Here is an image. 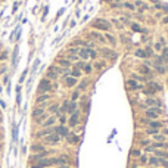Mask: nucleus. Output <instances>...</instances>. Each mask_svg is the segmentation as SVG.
<instances>
[{
    "mask_svg": "<svg viewBox=\"0 0 168 168\" xmlns=\"http://www.w3.org/2000/svg\"><path fill=\"white\" fill-rule=\"evenodd\" d=\"M87 37L90 39V40H93V41H99V43H102V44H105L106 43V39H105V35L100 33V31H92L90 34H87Z\"/></svg>",
    "mask_w": 168,
    "mask_h": 168,
    "instance_id": "0eeeda50",
    "label": "nucleus"
},
{
    "mask_svg": "<svg viewBox=\"0 0 168 168\" xmlns=\"http://www.w3.org/2000/svg\"><path fill=\"white\" fill-rule=\"evenodd\" d=\"M140 155H141V152H140L139 149H134V150H131V156H134V158H139Z\"/></svg>",
    "mask_w": 168,
    "mask_h": 168,
    "instance_id": "09e8293b",
    "label": "nucleus"
},
{
    "mask_svg": "<svg viewBox=\"0 0 168 168\" xmlns=\"http://www.w3.org/2000/svg\"><path fill=\"white\" fill-rule=\"evenodd\" d=\"M145 52H146V56L147 58H152L153 56V50H152V47H150V46H146Z\"/></svg>",
    "mask_w": 168,
    "mask_h": 168,
    "instance_id": "c03bdc74",
    "label": "nucleus"
},
{
    "mask_svg": "<svg viewBox=\"0 0 168 168\" xmlns=\"http://www.w3.org/2000/svg\"><path fill=\"white\" fill-rule=\"evenodd\" d=\"M55 122H56V117H47V120L44 121L41 126L44 128H47V127H53V126H55Z\"/></svg>",
    "mask_w": 168,
    "mask_h": 168,
    "instance_id": "412c9836",
    "label": "nucleus"
},
{
    "mask_svg": "<svg viewBox=\"0 0 168 168\" xmlns=\"http://www.w3.org/2000/svg\"><path fill=\"white\" fill-rule=\"evenodd\" d=\"M47 117H49V115H47V114H43V115H41V117H39V118H34V121H35V122H37V124H40V126H41V124H43L44 121H46V120H47Z\"/></svg>",
    "mask_w": 168,
    "mask_h": 168,
    "instance_id": "f704fd0d",
    "label": "nucleus"
},
{
    "mask_svg": "<svg viewBox=\"0 0 168 168\" xmlns=\"http://www.w3.org/2000/svg\"><path fill=\"white\" fill-rule=\"evenodd\" d=\"M155 64H156V65H164V56H162V55H161V56H156Z\"/></svg>",
    "mask_w": 168,
    "mask_h": 168,
    "instance_id": "de8ad7c7",
    "label": "nucleus"
},
{
    "mask_svg": "<svg viewBox=\"0 0 168 168\" xmlns=\"http://www.w3.org/2000/svg\"><path fill=\"white\" fill-rule=\"evenodd\" d=\"M65 139L69 145H78V141H80V136H77L75 133H69Z\"/></svg>",
    "mask_w": 168,
    "mask_h": 168,
    "instance_id": "2eb2a0df",
    "label": "nucleus"
},
{
    "mask_svg": "<svg viewBox=\"0 0 168 168\" xmlns=\"http://www.w3.org/2000/svg\"><path fill=\"white\" fill-rule=\"evenodd\" d=\"M131 168H137V165H134V167H131Z\"/></svg>",
    "mask_w": 168,
    "mask_h": 168,
    "instance_id": "bf43d9fd",
    "label": "nucleus"
},
{
    "mask_svg": "<svg viewBox=\"0 0 168 168\" xmlns=\"http://www.w3.org/2000/svg\"><path fill=\"white\" fill-rule=\"evenodd\" d=\"M127 87L130 88V90H140L141 86L136 81V80H128L127 81Z\"/></svg>",
    "mask_w": 168,
    "mask_h": 168,
    "instance_id": "a211bd4d",
    "label": "nucleus"
},
{
    "mask_svg": "<svg viewBox=\"0 0 168 168\" xmlns=\"http://www.w3.org/2000/svg\"><path fill=\"white\" fill-rule=\"evenodd\" d=\"M87 84H88V80H87V78H84V80H83V81H81V83H80V84H78V88H77V90H80V92H83V90H84V88H87Z\"/></svg>",
    "mask_w": 168,
    "mask_h": 168,
    "instance_id": "473e14b6",
    "label": "nucleus"
},
{
    "mask_svg": "<svg viewBox=\"0 0 168 168\" xmlns=\"http://www.w3.org/2000/svg\"><path fill=\"white\" fill-rule=\"evenodd\" d=\"M139 143H140V146H143V147H147V146H149L150 143H152V141H150V140H147V139H143V140H140Z\"/></svg>",
    "mask_w": 168,
    "mask_h": 168,
    "instance_id": "a18cd8bd",
    "label": "nucleus"
},
{
    "mask_svg": "<svg viewBox=\"0 0 168 168\" xmlns=\"http://www.w3.org/2000/svg\"><path fill=\"white\" fill-rule=\"evenodd\" d=\"M134 56H136V58H140V59H147L146 52L141 50V49H136V50H134Z\"/></svg>",
    "mask_w": 168,
    "mask_h": 168,
    "instance_id": "c85d7f7f",
    "label": "nucleus"
},
{
    "mask_svg": "<svg viewBox=\"0 0 168 168\" xmlns=\"http://www.w3.org/2000/svg\"><path fill=\"white\" fill-rule=\"evenodd\" d=\"M139 72H140L141 75H145V77H150V75H152V71L149 69L147 65H141V66L139 68Z\"/></svg>",
    "mask_w": 168,
    "mask_h": 168,
    "instance_id": "5701e85b",
    "label": "nucleus"
},
{
    "mask_svg": "<svg viewBox=\"0 0 168 168\" xmlns=\"http://www.w3.org/2000/svg\"><path fill=\"white\" fill-rule=\"evenodd\" d=\"M153 153H155V156L156 158H168V152L167 150H164V149H156V150H153Z\"/></svg>",
    "mask_w": 168,
    "mask_h": 168,
    "instance_id": "393cba45",
    "label": "nucleus"
},
{
    "mask_svg": "<svg viewBox=\"0 0 168 168\" xmlns=\"http://www.w3.org/2000/svg\"><path fill=\"white\" fill-rule=\"evenodd\" d=\"M78 56H80V59H96L97 52L92 47H83V49H80Z\"/></svg>",
    "mask_w": 168,
    "mask_h": 168,
    "instance_id": "f257e3e1",
    "label": "nucleus"
},
{
    "mask_svg": "<svg viewBox=\"0 0 168 168\" xmlns=\"http://www.w3.org/2000/svg\"><path fill=\"white\" fill-rule=\"evenodd\" d=\"M139 161H140V164H141V165H146V164H147V161H149V158H147L146 155H140V156H139Z\"/></svg>",
    "mask_w": 168,
    "mask_h": 168,
    "instance_id": "a19ab883",
    "label": "nucleus"
},
{
    "mask_svg": "<svg viewBox=\"0 0 168 168\" xmlns=\"http://www.w3.org/2000/svg\"><path fill=\"white\" fill-rule=\"evenodd\" d=\"M78 52H80L78 47H69V49H68V53H69V55H78Z\"/></svg>",
    "mask_w": 168,
    "mask_h": 168,
    "instance_id": "49530a36",
    "label": "nucleus"
},
{
    "mask_svg": "<svg viewBox=\"0 0 168 168\" xmlns=\"http://www.w3.org/2000/svg\"><path fill=\"white\" fill-rule=\"evenodd\" d=\"M162 134H164V136H167V134H168V130H167V128H164V130H162Z\"/></svg>",
    "mask_w": 168,
    "mask_h": 168,
    "instance_id": "6e6d98bb",
    "label": "nucleus"
},
{
    "mask_svg": "<svg viewBox=\"0 0 168 168\" xmlns=\"http://www.w3.org/2000/svg\"><path fill=\"white\" fill-rule=\"evenodd\" d=\"M80 115H81L80 109H77L74 114H71V117H69V120H68V124H69V127H71V128L78 126V122H80Z\"/></svg>",
    "mask_w": 168,
    "mask_h": 168,
    "instance_id": "6e6552de",
    "label": "nucleus"
},
{
    "mask_svg": "<svg viewBox=\"0 0 168 168\" xmlns=\"http://www.w3.org/2000/svg\"><path fill=\"white\" fill-rule=\"evenodd\" d=\"M78 109V102H74V100H71L69 102V105H68V111H66V114H74L75 111Z\"/></svg>",
    "mask_w": 168,
    "mask_h": 168,
    "instance_id": "b1692460",
    "label": "nucleus"
},
{
    "mask_svg": "<svg viewBox=\"0 0 168 168\" xmlns=\"http://www.w3.org/2000/svg\"><path fill=\"white\" fill-rule=\"evenodd\" d=\"M147 164H149V165H152V167L168 168V159H165V158H156V156H152V158H149Z\"/></svg>",
    "mask_w": 168,
    "mask_h": 168,
    "instance_id": "7ed1b4c3",
    "label": "nucleus"
},
{
    "mask_svg": "<svg viewBox=\"0 0 168 168\" xmlns=\"http://www.w3.org/2000/svg\"><path fill=\"white\" fill-rule=\"evenodd\" d=\"M162 24L164 25H168V16H164L162 18Z\"/></svg>",
    "mask_w": 168,
    "mask_h": 168,
    "instance_id": "864d4df0",
    "label": "nucleus"
},
{
    "mask_svg": "<svg viewBox=\"0 0 168 168\" xmlns=\"http://www.w3.org/2000/svg\"><path fill=\"white\" fill-rule=\"evenodd\" d=\"M103 66H105V62H96V65H94L96 69H102Z\"/></svg>",
    "mask_w": 168,
    "mask_h": 168,
    "instance_id": "3c124183",
    "label": "nucleus"
},
{
    "mask_svg": "<svg viewBox=\"0 0 168 168\" xmlns=\"http://www.w3.org/2000/svg\"><path fill=\"white\" fill-rule=\"evenodd\" d=\"M69 75H71V77H75V78H80V77H81V69L72 68V69L69 71Z\"/></svg>",
    "mask_w": 168,
    "mask_h": 168,
    "instance_id": "7c9ffc66",
    "label": "nucleus"
},
{
    "mask_svg": "<svg viewBox=\"0 0 168 168\" xmlns=\"http://www.w3.org/2000/svg\"><path fill=\"white\" fill-rule=\"evenodd\" d=\"M147 87H150V88H153V90H161V86H159L158 83H155V81H152V80H149L147 81Z\"/></svg>",
    "mask_w": 168,
    "mask_h": 168,
    "instance_id": "2f4dec72",
    "label": "nucleus"
},
{
    "mask_svg": "<svg viewBox=\"0 0 168 168\" xmlns=\"http://www.w3.org/2000/svg\"><path fill=\"white\" fill-rule=\"evenodd\" d=\"M146 126H149V128H158V130H161V128H164V124L161 122V121H158V120H147V118H145V120H141Z\"/></svg>",
    "mask_w": 168,
    "mask_h": 168,
    "instance_id": "9d476101",
    "label": "nucleus"
},
{
    "mask_svg": "<svg viewBox=\"0 0 168 168\" xmlns=\"http://www.w3.org/2000/svg\"><path fill=\"white\" fill-rule=\"evenodd\" d=\"M52 90H53L52 81H50V80H47V78H43L41 81H40V84H39V93L43 94V93H49Z\"/></svg>",
    "mask_w": 168,
    "mask_h": 168,
    "instance_id": "39448f33",
    "label": "nucleus"
},
{
    "mask_svg": "<svg viewBox=\"0 0 168 168\" xmlns=\"http://www.w3.org/2000/svg\"><path fill=\"white\" fill-rule=\"evenodd\" d=\"M153 68H155V71H156L159 75H164V74L167 72V66H164V65H156V64H153Z\"/></svg>",
    "mask_w": 168,
    "mask_h": 168,
    "instance_id": "bb28decb",
    "label": "nucleus"
},
{
    "mask_svg": "<svg viewBox=\"0 0 168 168\" xmlns=\"http://www.w3.org/2000/svg\"><path fill=\"white\" fill-rule=\"evenodd\" d=\"M153 106H161V103H159V100H156L155 97H147L143 103V108L147 109V108H153Z\"/></svg>",
    "mask_w": 168,
    "mask_h": 168,
    "instance_id": "ddd939ff",
    "label": "nucleus"
},
{
    "mask_svg": "<svg viewBox=\"0 0 168 168\" xmlns=\"http://www.w3.org/2000/svg\"><path fill=\"white\" fill-rule=\"evenodd\" d=\"M49 168H55V167H49Z\"/></svg>",
    "mask_w": 168,
    "mask_h": 168,
    "instance_id": "052dcab7",
    "label": "nucleus"
},
{
    "mask_svg": "<svg viewBox=\"0 0 168 168\" xmlns=\"http://www.w3.org/2000/svg\"><path fill=\"white\" fill-rule=\"evenodd\" d=\"M55 128V133L58 136H60V137H66L68 134H69V128L68 127H65V126H58V127H53Z\"/></svg>",
    "mask_w": 168,
    "mask_h": 168,
    "instance_id": "f8f14e48",
    "label": "nucleus"
},
{
    "mask_svg": "<svg viewBox=\"0 0 168 168\" xmlns=\"http://www.w3.org/2000/svg\"><path fill=\"white\" fill-rule=\"evenodd\" d=\"M80 90H75V92H72V94H71V100H74V102H77L78 100V97H80Z\"/></svg>",
    "mask_w": 168,
    "mask_h": 168,
    "instance_id": "ea45409f",
    "label": "nucleus"
},
{
    "mask_svg": "<svg viewBox=\"0 0 168 168\" xmlns=\"http://www.w3.org/2000/svg\"><path fill=\"white\" fill-rule=\"evenodd\" d=\"M153 140H155V141H165V136H164V134H159V133H158V134H153Z\"/></svg>",
    "mask_w": 168,
    "mask_h": 168,
    "instance_id": "58836bf2",
    "label": "nucleus"
},
{
    "mask_svg": "<svg viewBox=\"0 0 168 168\" xmlns=\"http://www.w3.org/2000/svg\"><path fill=\"white\" fill-rule=\"evenodd\" d=\"M49 99H50V94H47V93H43V94H39V96H37V99H35V102H37L39 105H43V103H46Z\"/></svg>",
    "mask_w": 168,
    "mask_h": 168,
    "instance_id": "6ab92c4d",
    "label": "nucleus"
},
{
    "mask_svg": "<svg viewBox=\"0 0 168 168\" xmlns=\"http://www.w3.org/2000/svg\"><path fill=\"white\" fill-rule=\"evenodd\" d=\"M99 53L103 55L105 58H117V53L112 52L111 49H99Z\"/></svg>",
    "mask_w": 168,
    "mask_h": 168,
    "instance_id": "f3484780",
    "label": "nucleus"
},
{
    "mask_svg": "<svg viewBox=\"0 0 168 168\" xmlns=\"http://www.w3.org/2000/svg\"><path fill=\"white\" fill-rule=\"evenodd\" d=\"M105 35V39H106V41L108 43H111V46H115V44H117V40H115V37L112 34H109L108 31H106V34H103Z\"/></svg>",
    "mask_w": 168,
    "mask_h": 168,
    "instance_id": "a878e982",
    "label": "nucleus"
},
{
    "mask_svg": "<svg viewBox=\"0 0 168 168\" xmlns=\"http://www.w3.org/2000/svg\"><path fill=\"white\" fill-rule=\"evenodd\" d=\"M58 65L62 66V68H69L71 65H72V62L68 60L66 58H60V59H58Z\"/></svg>",
    "mask_w": 168,
    "mask_h": 168,
    "instance_id": "4be33fe9",
    "label": "nucleus"
},
{
    "mask_svg": "<svg viewBox=\"0 0 168 168\" xmlns=\"http://www.w3.org/2000/svg\"><path fill=\"white\" fill-rule=\"evenodd\" d=\"M92 27L94 30H97V31H109V28H111V24L108 22V21H105V19H96V21H93L92 22Z\"/></svg>",
    "mask_w": 168,
    "mask_h": 168,
    "instance_id": "f03ea898",
    "label": "nucleus"
},
{
    "mask_svg": "<svg viewBox=\"0 0 168 168\" xmlns=\"http://www.w3.org/2000/svg\"><path fill=\"white\" fill-rule=\"evenodd\" d=\"M64 84L66 86V87H75L77 84H78V78H75V77H71V75H68V77H64Z\"/></svg>",
    "mask_w": 168,
    "mask_h": 168,
    "instance_id": "4468645a",
    "label": "nucleus"
},
{
    "mask_svg": "<svg viewBox=\"0 0 168 168\" xmlns=\"http://www.w3.org/2000/svg\"><path fill=\"white\" fill-rule=\"evenodd\" d=\"M83 71H84L86 74H92V72H93V66H92L90 64H86V66H84Z\"/></svg>",
    "mask_w": 168,
    "mask_h": 168,
    "instance_id": "79ce46f5",
    "label": "nucleus"
},
{
    "mask_svg": "<svg viewBox=\"0 0 168 168\" xmlns=\"http://www.w3.org/2000/svg\"><path fill=\"white\" fill-rule=\"evenodd\" d=\"M43 150H46L43 143H33L31 145V152L33 153H39V152H43Z\"/></svg>",
    "mask_w": 168,
    "mask_h": 168,
    "instance_id": "dca6fc26",
    "label": "nucleus"
},
{
    "mask_svg": "<svg viewBox=\"0 0 168 168\" xmlns=\"http://www.w3.org/2000/svg\"><path fill=\"white\" fill-rule=\"evenodd\" d=\"M52 152L50 150H43V152H39V153H33L30 156V162H35V161H40V159H44V158H47Z\"/></svg>",
    "mask_w": 168,
    "mask_h": 168,
    "instance_id": "1a4fd4ad",
    "label": "nucleus"
},
{
    "mask_svg": "<svg viewBox=\"0 0 168 168\" xmlns=\"http://www.w3.org/2000/svg\"><path fill=\"white\" fill-rule=\"evenodd\" d=\"M49 112H50V114H58V112H59V105H58V103L50 105V106H49Z\"/></svg>",
    "mask_w": 168,
    "mask_h": 168,
    "instance_id": "72a5a7b5",
    "label": "nucleus"
},
{
    "mask_svg": "<svg viewBox=\"0 0 168 168\" xmlns=\"http://www.w3.org/2000/svg\"><path fill=\"white\" fill-rule=\"evenodd\" d=\"M156 168H159V167H156Z\"/></svg>",
    "mask_w": 168,
    "mask_h": 168,
    "instance_id": "680f3d73",
    "label": "nucleus"
},
{
    "mask_svg": "<svg viewBox=\"0 0 168 168\" xmlns=\"http://www.w3.org/2000/svg\"><path fill=\"white\" fill-rule=\"evenodd\" d=\"M153 47H155L156 52H162V44H161V43H155V44H153Z\"/></svg>",
    "mask_w": 168,
    "mask_h": 168,
    "instance_id": "8fccbe9b",
    "label": "nucleus"
},
{
    "mask_svg": "<svg viewBox=\"0 0 168 168\" xmlns=\"http://www.w3.org/2000/svg\"><path fill=\"white\" fill-rule=\"evenodd\" d=\"M131 28H133V30H136V31H139V30H140V27H139L137 24H131Z\"/></svg>",
    "mask_w": 168,
    "mask_h": 168,
    "instance_id": "603ef678",
    "label": "nucleus"
},
{
    "mask_svg": "<svg viewBox=\"0 0 168 168\" xmlns=\"http://www.w3.org/2000/svg\"><path fill=\"white\" fill-rule=\"evenodd\" d=\"M84 66H86V62H83V60H77V62H74V68H77V69H84Z\"/></svg>",
    "mask_w": 168,
    "mask_h": 168,
    "instance_id": "c9c22d12",
    "label": "nucleus"
},
{
    "mask_svg": "<svg viewBox=\"0 0 168 168\" xmlns=\"http://www.w3.org/2000/svg\"><path fill=\"white\" fill-rule=\"evenodd\" d=\"M141 92H143V94H145V96H149V97H152L155 93H158L156 90H153V88H150V87H146V88H143Z\"/></svg>",
    "mask_w": 168,
    "mask_h": 168,
    "instance_id": "c756f323",
    "label": "nucleus"
},
{
    "mask_svg": "<svg viewBox=\"0 0 168 168\" xmlns=\"http://www.w3.org/2000/svg\"><path fill=\"white\" fill-rule=\"evenodd\" d=\"M0 121H2V112H0Z\"/></svg>",
    "mask_w": 168,
    "mask_h": 168,
    "instance_id": "13d9d810",
    "label": "nucleus"
},
{
    "mask_svg": "<svg viewBox=\"0 0 168 168\" xmlns=\"http://www.w3.org/2000/svg\"><path fill=\"white\" fill-rule=\"evenodd\" d=\"M161 114H162L161 106H153V108H147L146 112H145V115L147 117V120H158Z\"/></svg>",
    "mask_w": 168,
    "mask_h": 168,
    "instance_id": "20e7f679",
    "label": "nucleus"
},
{
    "mask_svg": "<svg viewBox=\"0 0 168 168\" xmlns=\"http://www.w3.org/2000/svg\"><path fill=\"white\" fill-rule=\"evenodd\" d=\"M59 168H71L68 164H64V165H59Z\"/></svg>",
    "mask_w": 168,
    "mask_h": 168,
    "instance_id": "5fc2aeb1",
    "label": "nucleus"
},
{
    "mask_svg": "<svg viewBox=\"0 0 168 168\" xmlns=\"http://www.w3.org/2000/svg\"><path fill=\"white\" fill-rule=\"evenodd\" d=\"M43 114H46V109H44L43 106H37V108H34V111H33V118H39Z\"/></svg>",
    "mask_w": 168,
    "mask_h": 168,
    "instance_id": "aec40b11",
    "label": "nucleus"
},
{
    "mask_svg": "<svg viewBox=\"0 0 168 168\" xmlns=\"http://www.w3.org/2000/svg\"><path fill=\"white\" fill-rule=\"evenodd\" d=\"M59 117V121H60V126H65V122L68 121V118H66V115L65 114H59L58 115Z\"/></svg>",
    "mask_w": 168,
    "mask_h": 168,
    "instance_id": "e433bc0d",
    "label": "nucleus"
},
{
    "mask_svg": "<svg viewBox=\"0 0 168 168\" xmlns=\"http://www.w3.org/2000/svg\"><path fill=\"white\" fill-rule=\"evenodd\" d=\"M53 133H55V128H53V127H47V128L40 130L39 133H35V137H37V139H43V137H46L49 134H53Z\"/></svg>",
    "mask_w": 168,
    "mask_h": 168,
    "instance_id": "9b49d317",
    "label": "nucleus"
},
{
    "mask_svg": "<svg viewBox=\"0 0 168 168\" xmlns=\"http://www.w3.org/2000/svg\"><path fill=\"white\" fill-rule=\"evenodd\" d=\"M60 141V136H58L56 133H53V134H49L46 137H43V145H49V146H56L59 145Z\"/></svg>",
    "mask_w": 168,
    "mask_h": 168,
    "instance_id": "423d86ee",
    "label": "nucleus"
},
{
    "mask_svg": "<svg viewBox=\"0 0 168 168\" xmlns=\"http://www.w3.org/2000/svg\"><path fill=\"white\" fill-rule=\"evenodd\" d=\"M150 2H155V3H158V0H150Z\"/></svg>",
    "mask_w": 168,
    "mask_h": 168,
    "instance_id": "4d7b16f0",
    "label": "nucleus"
},
{
    "mask_svg": "<svg viewBox=\"0 0 168 168\" xmlns=\"http://www.w3.org/2000/svg\"><path fill=\"white\" fill-rule=\"evenodd\" d=\"M159 130L158 128H146V134H150V136H153V134H158Z\"/></svg>",
    "mask_w": 168,
    "mask_h": 168,
    "instance_id": "37998d69",
    "label": "nucleus"
},
{
    "mask_svg": "<svg viewBox=\"0 0 168 168\" xmlns=\"http://www.w3.org/2000/svg\"><path fill=\"white\" fill-rule=\"evenodd\" d=\"M121 6H122V7H127V9H130V11H136V6H134V5H131V3H128V2H124V3H121Z\"/></svg>",
    "mask_w": 168,
    "mask_h": 168,
    "instance_id": "4c0bfd02",
    "label": "nucleus"
},
{
    "mask_svg": "<svg viewBox=\"0 0 168 168\" xmlns=\"http://www.w3.org/2000/svg\"><path fill=\"white\" fill-rule=\"evenodd\" d=\"M58 74L55 72V71H53L52 68H49V71H47V72H46V78L47 80H58Z\"/></svg>",
    "mask_w": 168,
    "mask_h": 168,
    "instance_id": "cd10ccee",
    "label": "nucleus"
}]
</instances>
